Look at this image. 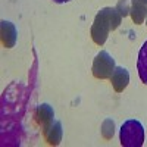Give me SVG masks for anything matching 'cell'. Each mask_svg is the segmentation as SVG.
Instances as JSON below:
<instances>
[{
    "label": "cell",
    "mask_w": 147,
    "mask_h": 147,
    "mask_svg": "<svg viewBox=\"0 0 147 147\" xmlns=\"http://www.w3.org/2000/svg\"><path fill=\"white\" fill-rule=\"evenodd\" d=\"M122 16L119 12L112 7H105L96 15L93 27H91V38L97 46H103L107 40L110 31H113L119 27Z\"/></svg>",
    "instance_id": "cell-1"
},
{
    "label": "cell",
    "mask_w": 147,
    "mask_h": 147,
    "mask_svg": "<svg viewBox=\"0 0 147 147\" xmlns=\"http://www.w3.org/2000/svg\"><path fill=\"white\" fill-rule=\"evenodd\" d=\"M119 140L124 147H141L144 143V128L137 119H129L121 127Z\"/></svg>",
    "instance_id": "cell-2"
},
{
    "label": "cell",
    "mask_w": 147,
    "mask_h": 147,
    "mask_svg": "<svg viewBox=\"0 0 147 147\" xmlns=\"http://www.w3.org/2000/svg\"><path fill=\"white\" fill-rule=\"evenodd\" d=\"M115 71V59L107 52L102 50L93 62V75L99 80L110 78Z\"/></svg>",
    "instance_id": "cell-3"
},
{
    "label": "cell",
    "mask_w": 147,
    "mask_h": 147,
    "mask_svg": "<svg viewBox=\"0 0 147 147\" xmlns=\"http://www.w3.org/2000/svg\"><path fill=\"white\" fill-rule=\"evenodd\" d=\"M43 134L46 141L50 146H57L62 140V124L59 121H53L50 125L43 128Z\"/></svg>",
    "instance_id": "cell-4"
},
{
    "label": "cell",
    "mask_w": 147,
    "mask_h": 147,
    "mask_svg": "<svg viewBox=\"0 0 147 147\" xmlns=\"http://www.w3.org/2000/svg\"><path fill=\"white\" fill-rule=\"evenodd\" d=\"M110 82H112L113 85V88L116 93H121V91H124L127 88V85L129 82V74L125 68H115L113 74H112V77H110Z\"/></svg>",
    "instance_id": "cell-5"
},
{
    "label": "cell",
    "mask_w": 147,
    "mask_h": 147,
    "mask_svg": "<svg viewBox=\"0 0 147 147\" xmlns=\"http://www.w3.org/2000/svg\"><path fill=\"white\" fill-rule=\"evenodd\" d=\"M53 116H55V112L53 109L49 106V105H40L37 106L35 112H34V118H35V122L38 125H41L43 128H46L47 125H50L53 122Z\"/></svg>",
    "instance_id": "cell-6"
},
{
    "label": "cell",
    "mask_w": 147,
    "mask_h": 147,
    "mask_svg": "<svg viewBox=\"0 0 147 147\" xmlns=\"http://www.w3.org/2000/svg\"><path fill=\"white\" fill-rule=\"evenodd\" d=\"M129 15L134 24H137V25L143 24L147 16V0H132Z\"/></svg>",
    "instance_id": "cell-7"
},
{
    "label": "cell",
    "mask_w": 147,
    "mask_h": 147,
    "mask_svg": "<svg viewBox=\"0 0 147 147\" xmlns=\"http://www.w3.org/2000/svg\"><path fill=\"white\" fill-rule=\"evenodd\" d=\"M2 43L7 49L13 47L16 43V30L13 27V24H10L7 21L2 22Z\"/></svg>",
    "instance_id": "cell-8"
},
{
    "label": "cell",
    "mask_w": 147,
    "mask_h": 147,
    "mask_svg": "<svg viewBox=\"0 0 147 147\" xmlns=\"http://www.w3.org/2000/svg\"><path fill=\"white\" fill-rule=\"evenodd\" d=\"M137 69H138L140 80L147 85V41L140 49L138 60H137Z\"/></svg>",
    "instance_id": "cell-9"
},
{
    "label": "cell",
    "mask_w": 147,
    "mask_h": 147,
    "mask_svg": "<svg viewBox=\"0 0 147 147\" xmlns=\"http://www.w3.org/2000/svg\"><path fill=\"white\" fill-rule=\"evenodd\" d=\"M113 129H115L113 121H112V119H106V121L103 122V125H102V134H103V137H105L106 140L112 138V136H113Z\"/></svg>",
    "instance_id": "cell-10"
},
{
    "label": "cell",
    "mask_w": 147,
    "mask_h": 147,
    "mask_svg": "<svg viewBox=\"0 0 147 147\" xmlns=\"http://www.w3.org/2000/svg\"><path fill=\"white\" fill-rule=\"evenodd\" d=\"M115 9L119 12V15H121V16H127V15L129 13V10H131L129 6H128V2H127V0H119Z\"/></svg>",
    "instance_id": "cell-11"
},
{
    "label": "cell",
    "mask_w": 147,
    "mask_h": 147,
    "mask_svg": "<svg viewBox=\"0 0 147 147\" xmlns=\"http://www.w3.org/2000/svg\"><path fill=\"white\" fill-rule=\"evenodd\" d=\"M55 3H68V2H71V0H53Z\"/></svg>",
    "instance_id": "cell-12"
}]
</instances>
